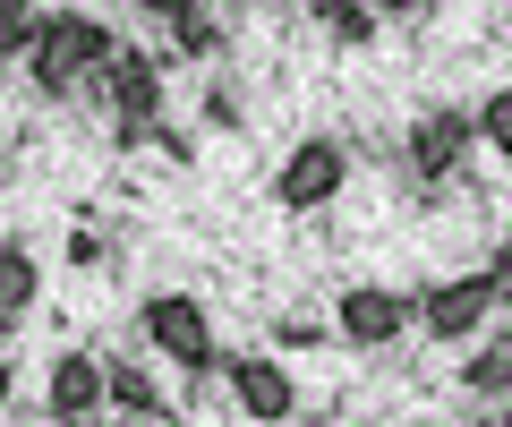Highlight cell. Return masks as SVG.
Segmentation results:
<instances>
[{
  "instance_id": "cell-1",
  "label": "cell",
  "mask_w": 512,
  "mask_h": 427,
  "mask_svg": "<svg viewBox=\"0 0 512 427\" xmlns=\"http://www.w3.org/2000/svg\"><path fill=\"white\" fill-rule=\"evenodd\" d=\"M120 52H128V43L111 35L103 18H86V9H52L43 35H35V52H26V77H35L43 94H77L86 77H103Z\"/></svg>"
},
{
  "instance_id": "cell-2",
  "label": "cell",
  "mask_w": 512,
  "mask_h": 427,
  "mask_svg": "<svg viewBox=\"0 0 512 427\" xmlns=\"http://www.w3.org/2000/svg\"><path fill=\"white\" fill-rule=\"evenodd\" d=\"M137 334H146L154 351L171 359V368H188V376L222 368V351H214V325H205V299H188V291H154L146 308H137Z\"/></svg>"
},
{
  "instance_id": "cell-3",
  "label": "cell",
  "mask_w": 512,
  "mask_h": 427,
  "mask_svg": "<svg viewBox=\"0 0 512 427\" xmlns=\"http://www.w3.org/2000/svg\"><path fill=\"white\" fill-rule=\"evenodd\" d=\"M103 94H111V137H120V146L163 137V60H154V52L128 43V52L103 69Z\"/></svg>"
},
{
  "instance_id": "cell-4",
  "label": "cell",
  "mask_w": 512,
  "mask_h": 427,
  "mask_svg": "<svg viewBox=\"0 0 512 427\" xmlns=\"http://www.w3.org/2000/svg\"><path fill=\"white\" fill-rule=\"evenodd\" d=\"M410 325H419V299L384 291V282H350V291L333 299V334H342L350 351H393Z\"/></svg>"
},
{
  "instance_id": "cell-5",
  "label": "cell",
  "mask_w": 512,
  "mask_h": 427,
  "mask_svg": "<svg viewBox=\"0 0 512 427\" xmlns=\"http://www.w3.org/2000/svg\"><path fill=\"white\" fill-rule=\"evenodd\" d=\"M342 180H350L342 137H299V146L282 154V171H274V205H282V214H316Z\"/></svg>"
},
{
  "instance_id": "cell-6",
  "label": "cell",
  "mask_w": 512,
  "mask_h": 427,
  "mask_svg": "<svg viewBox=\"0 0 512 427\" xmlns=\"http://www.w3.org/2000/svg\"><path fill=\"white\" fill-rule=\"evenodd\" d=\"M470 146H478V112H461V103H427L410 120V171L419 180H453L470 163Z\"/></svg>"
},
{
  "instance_id": "cell-7",
  "label": "cell",
  "mask_w": 512,
  "mask_h": 427,
  "mask_svg": "<svg viewBox=\"0 0 512 427\" xmlns=\"http://www.w3.org/2000/svg\"><path fill=\"white\" fill-rule=\"evenodd\" d=\"M111 402V359L94 351H60L52 376H43V410H52L60 427H94V410Z\"/></svg>"
},
{
  "instance_id": "cell-8",
  "label": "cell",
  "mask_w": 512,
  "mask_h": 427,
  "mask_svg": "<svg viewBox=\"0 0 512 427\" xmlns=\"http://www.w3.org/2000/svg\"><path fill=\"white\" fill-rule=\"evenodd\" d=\"M495 308H504V291H495L487 274H461V282L419 291V325H427V342H461V334H478Z\"/></svg>"
},
{
  "instance_id": "cell-9",
  "label": "cell",
  "mask_w": 512,
  "mask_h": 427,
  "mask_svg": "<svg viewBox=\"0 0 512 427\" xmlns=\"http://www.w3.org/2000/svg\"><path fill=\"white\" fill-rule=\"evenodd\" d=\"M222 385H231L239 410H248V419H265V427H282V419L299 410L291 368H282V359H265V351H231V359H222Z\"/></svg>"
},
{
  "instance_id": "cell-10",
  "label": "cell",
  "mask_w": 512,
  "mask_h": 427,
  "mask_svg": "<svg viewBox=\"0 0 512 427\" xmlns=\"http://www.w3.org/2000/svg\"><path fill=\"white\" fill-rule=\"evenodd\" d=\"M154 18L171 26V43H180L188 60H214V52H222V18H214V9H180V0H154Z\"/></svg>"
},
{
  "instance_id": "cell-11",
  "label": "cell",
  "mask_w": 512,
  "mask_h": 427,
  "mask_svg": "<svg viewBox=\"0 0 512 427\" xmlns=\"http://www.w3.org/2000/svg\"><path fill=\"white\" fill-rule=\"evenodd\" d=\"M35 291H43V265L26 257L18 240H0V316H18V325H26V308H35Z\"/></svg>"
},
{
  "instance_id": "cell-12",
  "label": "cell",
  "mask_w": 512,
  "mask_h": 427,
  "mask_svg": "<svg viewBox=\"0 0 512 427\" xmlns=\"http://www.w3.org/2000/svg\"><path fill=\"white\" fill-rule=\"evenodd\" d=\"M461 393H478V402H504V393H512V342H487V351L461 359Z\"/></svg>"
},
{
  "instance_id": "cell-13",
  "label": "cell",
  "mask_w": 512,
  "mask_h": 427,
  "mask_svg": "<svg viewBox=\"0 0 512 427\" xmlns=\"http://www.w3.org/2000/svg\"><path fill=\"white\" fill-rule=\"evenodd\" d=\"M111 402H120L128 419H171V410H163V385H154L137 359H111Z\"/></svg>"
},
{
  "instance_id": "cell-14",
  "label": "cell",
  "mask_w": 512,
  "mask_h": 427,
  "mask_svg": "<svg viewBox=\"0 0 512 427\" xmlns=\"http://www.w3.org/2000/svg\"><path fill=\"white\" fill-rule=\"evenodd\" d=\"M35 35H43L35 9H26V0H0V60H26V52H35Z\"/></svg>"
},
{
  "instance_id": "cell-15",
  "label": "cell",
  "mask_w": 512,
  "mask_h": 427,
  "mask_svg": "<svg viewBox=\"0 0 512 427\" xmlns=\"http://www.w3.org/2000/svg\"><path fill=\"white\" fill-rule=\"evenodd\" d=\"M478 137H487V146L512 163V86H495L487 103H478Z\"/></svg>"
},
{
  "instance_id": "cell-16",
  "label": "cell",
  "mask_w": 512,
  "mask_h": 427,
  "mask_svg": "<svg viewBox=\"0 0 512 427\" xmlns=\"http://www.w3.org/2000/svg\"><path fill=\"white\" fill-rule=\"evenodd\" d=\"M316 18H325L342 43H376V18H384V9H350V0H325Z\"/></svg>"
},
{
  "instance_id": "cell-17",
  "label": "cell",
  "mask_w": 512,
  "mask_h": 427,
  "mask_svg": "<svg viewBox=\"0 0 512 427\" xmlns=\"http://www.w3.org/2000/svg\"><path fill=\"white\" fill-rule=\"evenodd\" d=\"M478 274H487V282H495V291H504V299H512V240H495V257H487V265H478Z\"/></svg>"
},
{
  "instance_id": "cell-18",
  "label": "cell",
  "mask_w": 512,
  "mask_h": 427,
  "mask_svg": "<svg viewBox=\"0 0 512 427\" xmlns=\"http://www.w3.org/2000/svg\"><path fill=\"white\" fill-rule=\"evenodd\" d=\"M69 265H103V231H69Z\"/></svg>"
},
{
  "instance_id": "cell-19",
  "label": "cell",
  "mask_w": 512,
  "mask_h": 427,
  "mask_svg": "<svg viewBox=\"0 0 512 427\" xmlns=\"http://www.w3.org/2000/svg\"><path fill=\"white\" fill-rule=\"evenodd\" d=\"M94 427H103V419H94Z\"/></svg>"
}]
</instances>
